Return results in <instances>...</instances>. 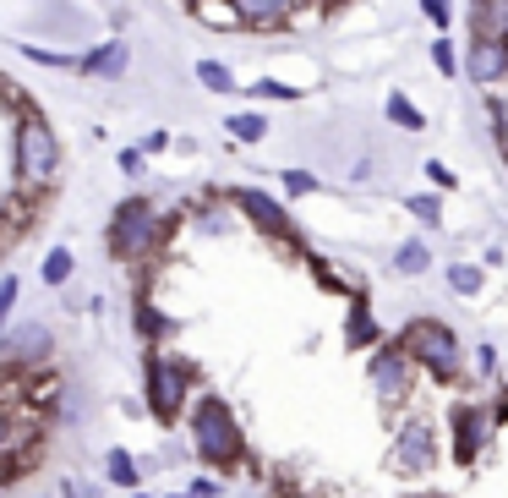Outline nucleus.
Masks as SVG:
<instances>
[{
  "instance_id": "nucleus-1",
  "label": "nucleus",
  "mask_w": 508,
  "mask_h": 498,
  "mask_svg": "<svg viewBox=\"0 0 508 498\" xmlns=\"http://www.w3.org/2000/svg\"><path fill=\"white\" fill-rule=\"evenodd\" d=\"M399 346L416 356L432 378H459V339H454V329L449 323H437V318H416L404 334H399Z\"/></svg>"
},
{
  "instance_id": "nucleus-2",
  "label": "nucleus",
  "mask_w": 508,
  "mask_h": 498,
  "mask_svg": "<svg viewBox=\"0 0 508 498\" xmlns=\"http://www.w3.org/2000/svg\"><path fill=\"white\" fill-rule=\"evenodd\" d=\"M60 170V148H55V132L44 127V115L22 110L17 115V175L34 181V186H50Z\"/></svg>"
},
{
  "instance_id": "nucleus-3",
  "label": "nucleus",
  "mask_w": 508,
  "mask_h": 498,
  "mask_svg": "<svg viewBox=\"0 0 508 498\" xmlns=\"http://www.w3.org/2000/svg\"><path fill=\"white\" fill-rule=\"evenodd\" d=\"M192 439H197V455L208 465H235L241 460V427H235V416L219 406V400H203V406H197Z\"/></svg>"
},
{
  "instance_id": "nucleus-4",
  "label": "nucleus",
  "mask_w": 508,
  "mask_h": 498,
  "mask_svg": "<svg viewBox=\"0 0 508 498\" xmlns=\"http://www.w3.org/2000/svg\"><path fill=\"white\" fill-rule=\"evenodd\" d=\"M158 236H165V220L153 214V203L132 198V203H120L115 225H110V253L115 258H142L158 246Z\"/></svg>"
},
{
  "instance_id": "nucleus-5",
  "label": "nucleus",
  "mask_w": 508,
  "mask_h": 498,
  "mask_svg": "<svg viewBox=\"0 0 508 498\" xmlns=\"http://www.w3.org/2000/svg\"><path fill=\"white\" fill-rule=\"evenodd\" d=\"M148 406H153L158 422H175V411L186 406V372L165 356L148 362Z\"/></svg>"
},
{
  "instance_id": "nucleus-6",
  "label": "nucleus",
  "mask_w": 508,
  "mask_h": 498,
  "mask_svg": "<svg viewBox=\"0 0 508 498\" xmlns=\"http://www.w3.org/2000/svg\"><path fill=\"white\" fill-rule=\"evenodd\" d=\"M394 465H399V477H421L437 465V439H432L427 422H410L394 439Z\"/></svg>"
},
{
  "instance_id": "nucleus-7",
  "label": "nucleus",
  "mask_w": 508,
  "mask_h": 498,
  "mask_svg": "<svg viewBox=\"0 0 508 498\" xmlns=\"http://www.w3.org/2000/svg\"><path fill=\"white\" fill-rule=\"evenodd\" d=\"M230 203L235 208H246V220H258L268 236H279V241H296V225H290V214H284L268 192H251V186H235L230 192Z\"/></svg>"
},
{
  "instance_id": "nucleus-8",
  "label": "nucleus",
  "mask_w": 508,
  "mask_h": 498,
  "mask_svg": "<svg viewBox=\"0 0 508 498\" xmlns=\"http://www.w3.org/2000/svg\"><path fill=\"white\" fill-rule=\"evenodd\" d=\"M410 362H416V356H410L404 346L394 351H377L372 356V384H377V394H383V400H404V389H410Z\"/></svg>"
},
{
  "instance_id": "nucleus-9",
  "label": "nucleus",
  "mask_w": 508,
  "mask_h": 498,
  "mask_svg": "<svg viewBox=\"0 0 508 498\" xmlns=\"http://www.w3.org/2000/svg\"><path fill=\"white\" fill-rule=\"evenodd\" d=\"M44 362H50V334H44L39 323L12 329V339H6V367H44Z\"/></svg>"
},
{
  "instance_id": "nucleus-10",
  "label": "nucleus",
  "mask_w": 508,
  "mask_h": 498,
  "mask_svg": "<svg viewBox=\"0 0 508 498\" xmlns=\"http://www.w3.org/2000/svg\"><path fill=\"white\" fill-rule=\"evenodd\" d=\"M470 77H475V82L508 77V44H503V39H475V50H470Z\"/></svg>"
},
{
  "instance_id": "nucleus-11",
  "label": "nucleus",
  "mask_w": 508,
  "mask_h": 498,
  "mask_svg": "<svg viewBox=\"0 0 508 498\" xmlns=\"http://www.w3.org/2000/svg\"><path fill=\"white\" fill-rule=\"evenodd\" d=\"M77 72H82V77H120V72H126V44H120V39L99 44L93 55L77 60Z\"/></svg>"
},
{
  "instance_id": "nucleus-12",
  "label": "nucleus",
  "mask_w": 508,
  "mask_h": 498,
  "mask_svg": "<svg viewBox=\"0 0 508 498\" xmlns=\"http://www.w3.org/2000/svg\"><path fill=\"white\" fill-rule=\"evenodd\" d=\"M192 12H197V22H208V27H246V17H241L235 0H192Z\"/></svg>"
},
{
  "instance_id": "nucleus-13",
  "label": "nucleus",
  "mask_w": 508,
  "mask_h": 498,
  "mask_svg": "<svg viewBox=\"0 0 508 498\" xmlns=\"http://www.w3.org/2000/svg\"><path fill=\"white\" fill-rule=\"evenodd\" d=\"M475 432H481V416H475L470 406H459L454 411V455H459V465L475 460Z\"/></svg>"
},
{
  "instance_id": "nucleus-14",
  "label": "nucleus",
  "mask_w": 508,
  "mask_h": 498,
  "mask_svg": "<svg viewBox=\"0 0 508 498\" xmlns=\"http://www.w3.org/2000/svg\"><path fill=\"white\" fill-rule=\"evenodd\" d=\"M235 6H241L246 27H279V22H284V6H279V0H235Z\"/></svg>"
},
{
  "instance_id": "nucleus-15",
  "label": "nucleus",
  "mask_w": 508,
  "mask_h": 498,
  "mask_svg": "<svg viewBox=\"0 0 508 498\" xmlns=\"http://www.w3.org/2000/svg\"><path fill=\"white\" fill-rule=\"evenodd\" d=\"M389 121H394V127H404V132H421V127H427V121H421V110L410 105L404 93H394V99H389Z\"/></svg>"
},
{
  "instance_id": "nucleus-16",
  "label": "nucleus",
  "mask_w": 508,
  "mask_h": 498,
  "mask_svg": "<svg viewBox=\"0 0 508 498\" xmlns=\"http://www.w3.org/2000/svg\"><path fill=\"white\" fill-rule=\"evenodd\" d=\"M372 339H377V323L366 313V301L356 296V307H350V346H372Z\"/></svg>"
},
{
  "instance_id": "nucleus-17",
  "label": "nucleus",
  "mask_w": 508,
  "mask_h": 498,
  "mask_svg": "<svg viewBox=\"0 0 508 498\" xmlns=\"http://www.w3.org/2000/svg\"><path fill=\"white\" fill-rule=\"evenodd\" d=\"M427 263H432V258H427L421 241H404L399 253H394V268H399V274H427Z\"/></svg>"
},
{
  "instance_id": "nucleus-18",
  "label": "nucleus",
  "mask_w": 508,
  "mask_h": 498,
  "mask_svg": "<svg viewBox=\"0 0 508 498\" xmlns=\"http://www.w3.org/2000/svg\"><path fill=\"white\" fill-rule=\"evenodd\" d=\"M137 460L126 455V449H110V482H120V487H137Z\"/></svg>"
},
{
  "instance_id": "nucleus-19",
  "label": "nucleus",
  "mask_w": 508,
  "mask_h": 498,
  "mask_svg": "<svg viewBox=\"0 0 508 498\" xmlns=\"http://www.w3.org/2000/svg\"><path fill=\"white\" fill-rule=\"evenodd\" d=\"M225 127H230V137H241V143H258V137L268 132V121H263V115H230Z\"/></svg>"
},
{
  "instance_id": "nucleus-20",
  "label": "nucleus",
  "mask_w": 508,
  "mask_h": 498,
  "mask_svg": "<svg viewBox=\"0 0 508 498\" xmlns=\"http://www.w3.org/2000/svg\"><path fill=\"white\" fill-rule=\"evenodd\" d=\"M449 285H454L459 296H475V291H481V268H475V263H454V268H449Z\"/></svg>"
},
{
  "instance_id": "nucleus-21",
  "label": "nucleus",
  "mask_w": 508,
  "mask_h": 498,
  "mask_svg": "<svg viewBox=\"0 0 508 498\" xmlns=\"http://www.w3.org/2000/svg\"><path fill=\"white\" fill-rule=\"evenodd\" d=\"M197 82H203V88H213V93H230V88H235V82H230V72L219 66V60H197Z\"/></svg>"
},
{
  "instance_id": "nucleus-22",
  "label": "nucleus",
  "mask_w": 508,
  "mask_h": 498,
  "mask_svg": "<svg viewBox=\"0 0 508 498\" xmlns=\"http://www.w3.org/2000/svg\"><path fill=\"white\" fill-rule=\"evenodd\" d=\"M39 274H44V285H66L72 279V253H50Z\"/></svg>"
},
{
  "instance_id": "nucleus-23",
  "label": "nucleus",
  "mask_w": 508,
  "mask_h": 498,
  "mask_svg": "<svg viewBox=\"0 0 508 498\" xmlns=\"http://www.w3.org/2000/svg\"><path fill=\"white\" fill-rule=\"evenodd\" d=\"M410 214H416L421 225H437V220H443V203H437V198H410Z\"/></svg>"
},
{
  "instance_id": "nucleus-24",
  "label": "nucleus",
  "mask_w": 508,
  "mask_h": 498,
  "mask_svg": "<svg viewBox=\"0 0 508 498\" xmlns=\"http://www.w3.org/2000/svg\"><path fill=\"white\" fill-rule=\"evenodd\" d=\"M432 60H437V72H449V77L459 72V55H454V44H449V39H437V44H432Z\"/></svg>"
},
{
  "instance_id": "nucleus-25",
  "label": "nucleus",
  "mask_w": 508,
  "mask_h": 498,
  "mask_svg": "<svg viewBox=\"0 0 508 498\" xmlns=\"http://www.w3.org/2000/svg\"><path fill=\"white\" fill-rule=\"evenodd\" d=\"M421 12L437 22V34H443V27H449V17H454V12H449V0H421Z\"/></svg>"
},
{
  "instance_id": "nucleus-26",
  "label": "nucleus",
  "mask_w": 508,
  "mask_h": 498,
  "mask_svg": "<svg viewBox=\"0 0 508 498\" xmlns=\"http://www.w3.org/2000/svg\"><path fill=\"white\" fill-rule=\"evenodd\" d=\"M120 170H126V175H132V181H137V175H142L148 165H142V153H137V148H126V153H120Z\"/></svg>"
},
{
  "instance_id": "nucleus-27",
  "label": "nucleus",
  "mask_w": 508,
  "mask_h": 498,
  "mask_svg": "<svg viewBox=\"0 0 508 498\" xmlns=\"http://www.w3.org/2000/svg\"><path fill=\"white\" fill-rule=\"evenodd\" d=\"M284 192H296V198L312 192V175H306V170H290V175H284Z\"/></svg>"
},
{
  "instance_id": "nucleus-28",
  "label": "nucleus",
  "mask_w": 508,
  "mask_h": 498,
  "mask_svg": "<svg viewBox=\"0 0 508 498\" xmlns=\"http://www.w3.org/2000/svg\"><path fill=\"white\" fill-rule=\"evenodd\" d=\"M251 93H258V99H263V93H268V99H296V88H279V82H258Z\"/></svg>"
},
{
  "instance_id": "nucleus-29",
  "label": "nucleus",
  "mask_w": 508,
  "mask_h": 498,
  "mask_svg": "<svg viewBox=\"0 0 508 498\" xmlns=\"http://www.w3.org/2000/svg\"><path fill=\"white\" fill-rule=\"evenodd\" d=\"M427 175H432V181H437V186H454V170H449V165H437V160H432V165H427Z\"/></svg>"
},
{
  "instance_id": "nucleus-30",
  "label": "nucleus",
  "mask_w": 508,
  "mask_h": 498,
  "mask_svg": "<svg viewBox=\"0 0 508 498\" xmlns=\"http://www.w3.org/2000/svg\"><path fill=\"white\" fill-rule=\"evenodd\" d=\"M0 307H6V313L17 307V279H6V285H0Z\"/></svg>"
},
{
  "instance_id": "nucleus-31",
  "label": "nucleus",
  "mask_w": 508,
  "mask_h": 498,
  "mask_svg": "<svg viewBox=\"0 0 508 498\" xmlns=\"http://www.w3.org/2000/svg\"><path fill=\"white\" fill-rule=\"evenodd\" d=\"M503 416H508V400H503Z\"/></svg>"
},
{
  "instance_id": "nucleus-32",
  "label": "nucleus",
  "mask_w": 508,
  "mask_h": 498,
  "mask_svg": "<svg viewBox=\"0 0 508 498\" xmlns=\"http://www.w3.org/2000/svg\"><path fill=\"white\" fill-rule=\"evenodd\" d=\"M503 44H508V39H503Z\"/></svg>"
}]
</instances>
